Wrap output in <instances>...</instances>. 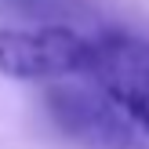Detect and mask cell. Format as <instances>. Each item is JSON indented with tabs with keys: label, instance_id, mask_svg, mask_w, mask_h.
<instances>
[{
	"label": "cell",
	"instance_id": "6da1fadb",
	"mask_svg": "<svg viewBox=\"0 0 149 149\" xmlns=\"http://www.w3.org/2000/svg\"><path fill=\"white\" fill-rule=\"evenodd\" d=\"M73 77L95 87L109 106H116L149 142V40L146 36H135L127 29L91 33L87 58Z\"/></svg>",
	"mask_w": 149,
	"mask_h": 149
},
{
	"label": "cell",
	"instance_id": "7a4b0ae2",
	"mask_svg": "<svg viewBox=\"0 0 149 149\" xmlns=\"http://www.w3.org/2000/svg\"><path fill=\"white\" fill-rule=\"evenodd\" d=\"M91 33L73 26H7L0 29V73L26 84H58L84 65Z\"/></svg>",
	"mask_w": 149,
	"mask_h": 149
},
{
	"label": "cell",
	"instance_id": "3957f363",
	"mask_svg": "<svg viewBox=\"0 0 149 149\" xmlns=\"http://www.w3.org/2000/svg\"><path fill=\"white\" fill-rule=\"evenodd\" d=\"M22 4H44V0H22Z\"/></svg>",
	"mask_w": 149,
	"mask_h": 149
}]
</instances>
